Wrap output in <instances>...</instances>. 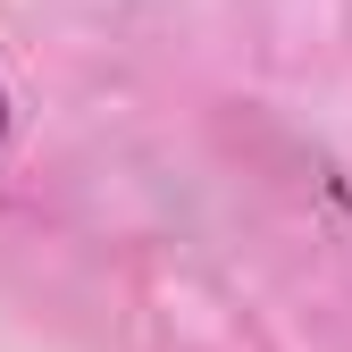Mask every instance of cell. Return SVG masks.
<instances>
[{"instance_id":"cell-1","label":"cell","mask_w":352,"mask_h":352,"mask_svg":"<svg viewBox=\"0 0 352 352\" xmlns=\"http://www.w3.org/2000/svg\"><path fill=\"white\" fill-rule=\"evenodd\" d=\"M0 126H9V101H0Z\"/></svg>"}]
</instances>
